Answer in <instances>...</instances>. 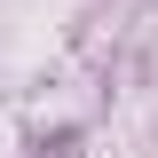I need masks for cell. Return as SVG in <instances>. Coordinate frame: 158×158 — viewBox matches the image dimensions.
Instances as JSON below:
<instances>
[]
</instances>
